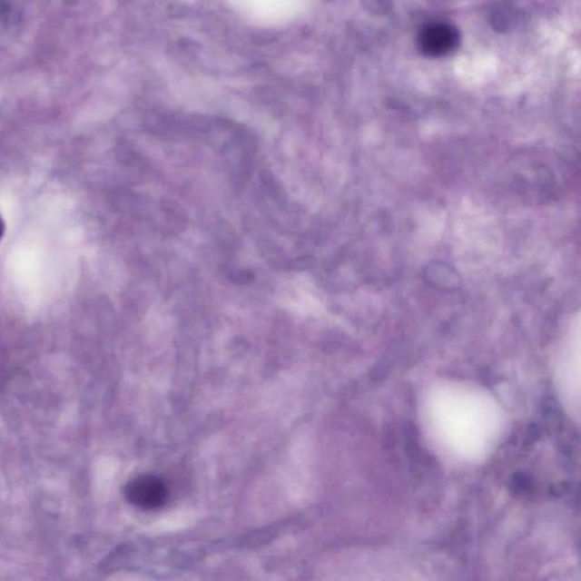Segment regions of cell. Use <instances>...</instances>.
Segmentation results:
<instances>
[{
	"instance_id": "5b68a950",
	"label": "cell",
	"mask_w": 581,
	"mask_h": 581,
	"mask_svg": "<svg viewBox=\"0 0 581 581\" xmlns=\"http://www.w3.org/2000/svg\"><path fill=\"white\" fill-rule=\"evenodd\" d=\"M5 231V224L2 216H0V239L3 238Z\"/></svg>"
},
{
	"instance_id": "7a4b0ae2",
	"label": "cell",
	"mask_w": 581,
	"mask_h": 581,
	"mask_svg": "<svg viewBox=\"0 0 581 581\" xmlns=\"http://www.w3.org/2000/svg\"><path fill=\"white\" fill-rule=\"evenodd\" d=\"M418 44L425 56L442 57L460 44V34L447 23H431L422 27Z\"/></svg>"
},
{
	"instance_id": "6da1fadb",
	"label": "cell",
	"mask_w": 581,
	"mask_h": 581,
	"mask_svg": "<svg viewBox=\"0 0 581 581\" xmlns=\"http://www.w3.org/2000/svg\"><path fill=\"white\" fill-rule=\"evenodd\" d=\"M124 494L127 501L143 510H158L165 506L168 487L161 477L154 475H140L126 484Z\"/></svg>"
},
{
	"instance_id": "3957f363",
	"label": "cell",
	"mask_w": 581,
	"mask_h": 581,
	"mask_svg": "<svg viewBox=\"0 0 581 581\" xmlns=\"http://www.w3.org/2000/svg\"><path fill=\"white\" fill-rule=\"evenodd\" d=\"M252 272L248 271H234L230 274V279L238 284H247L252 280Z\"/></svg>"
},
{
	"instance_id": "277c9868",
	"label": "cell",
	"mask_w": 581,
	"mask_h": 581,
	"mask_svg": "<svg viewBox=\"0 0 581 581\" xmlns=\"http://www.w3.org/2000/svg\"><path fill=\"white\" fill-rule=\"evenodd\" d=\"M308 266H310V261H309L308 258H298L290 263V268H293V270H295V268H297V270H303V268Z\"/></svg>"
}]
</instances>
